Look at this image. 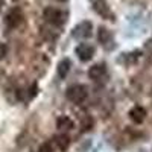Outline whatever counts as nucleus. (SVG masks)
<instances>
[{
  "label": "nucleus",
  "instance_id": "f257e3e1",
  "mask_svg": "<svg viewBox=\"0 0 152 152\" xmlns=\"http://www.w3.org/2000/svg\"><path fill=\"white\" fill-rule=\"evenodd\" d=\"M43 17L46 21H49L50 24H55V26H61L64 24L66 20H67V12L62 11L59 8H46L44 12H43Z\"/></svg>",
  "mask_w": 152,
  "mask_h": 152
},
{
  "label": "nucleus",
  "instance_id": "f03ea898",
  "mask_svg": "<svg viewBox=\"0 0 152 152\" xmlns=\"http://www.w3.org/2000/svg\"><path fill=\"white\" fill-rule=\"evenodd\" d=\"M67 99L73 104H82L84 100L88 97V90L85 85H81V84H76V85H72L70 88H67V93H66Z\"/></svg>",
  "mask_w": 152,
  "mask_h": 152
},
{
  "label": "nucleus",
  "instance_id": "7ed1b4c3",
  "mask_svg": "<svg viewBox=\"0 0 152 152\" xmlns=\"http://www.w3.org/2000/svg\"><path fill=\"white\" fill-rule=\"evenodd\" d=\"M91 2V8L97 12L102 18H108V20H114V14L110 9L107 0H90Z\"/></svg>",
  "mask_w": 152,
  "mask_h": 152
},
{
  "label": "nucleus",
  "instance_id": "20e7f679",
  "mask_svg": "<svg viewBox=\"0 0 152 152\" xmlns=\"http://www.w3.org/2000/svg\"><path fill=\"white\" fill-rule=\"evenodd\" d=\"M93 31V24L90 21H81L79 24H76L73 29V37L78 38V40H84V38H88L91 35Z\"/></svg>",
  "mask_w": 152,
  "mask_h": 152
},
{
  "label": "nucleus",
  "instance_id": "39448f33",
  "mask_svg": "<svg viewBox=\"0 0 152 152\" xmlns=\"http://www.w3.org/2000/svg\"><path fill=\"white\" fill-rule=\"evenodd\" d=\"M76 55H78V58L82 61V62H87V61H90L94 55V49L93 46L90 44H87V43H81L78 47H76Z\"/></svg>",
  "mask_w": 152,
  "mask_h": 152
},
{
  "label": "nucleus",
  "instance_id": "423d86ee",
  "mask_svg": "<svg viewBox=\"0 0 152 152\" xmlns=\"http://www.w3.org/2000/svg\"><path fill=\"white\" fill-rule=\"evenodd\" d=\"M21 20H23L21 11L15 8V9H11V11L8 12V15H6V18H5V23H6V26H8L9 29H15L18 24L21 23Z\"/></svg>",
  "mask_w": 152,
  "mask_h": 152
},
{
  "label": "nucleus",
  "instance_id": "0eeeda50",
  "mask_svg": "<svg viewBox=\"0 0 152 152\" xmlns=\"http://www.w3.org/2000/svg\"><path fill=\"white\" fill-rule=\"evenodd\" d=\"M107 75V66L99 62V64H94L88 69V78L93 81H102Z\"/></svg>",
  "mask_w": 152,
  "mask_h": 152
},
{
  "label": "nucleus",
  "instance_id": "6e6552de",
  "mask_svg": "<svg viewBox=\"0 0 152 152\" xmlns=\"http://www.w3.org/2000/svg\"><path fill=\"white\" fill-rule=\"evenodd\" d=\"M129 119H131L134 123H137V125L143 123L145 119H146V110H145L143 107H140V105L132 107V108L129 110Z\"/></svg>",
  "mask_w": 152,
  "mask_h": 152
},
{
  "label": "nucleus",
  "instance_id": "1a4fd4ad",
  "mask_svg": "<svg viewBox=\"0 0 152 152\" xmlns=\"http://www.w3.org/2000/svg\"><path fill=\"white\" fill-rule=\"evenodd\" d=\"M97 40H99V43L102 44L104 47H108V49L113 47V35H111V32L107 28H99Z\"/></svg>",
  "mask_w": 152,
  "mask_h": 152
},
{
  "label": "nucleus",
  "instance_id": "9d476101",
  "mask_svg": "<svg viewBox=\"0 0 152 152\" xmlns=\"http://www.w3.org/2000/svg\"><path fill=\"white\" fill-rule=\"evenodd\" d=\"M56 126H58L61 131H70V129L75 128V122L69 116H61L56 120Z\"/></svg>",
  "mask_w": 152,
  "mask_h": 152
},
{
  "label": "nucleus",
  "instance_id": "9b49d317",
  "mask_svg": "<svg viewBox=\"0 0 152 152\" xmlns=\"http://www.w3.org/2000/svg\"><path fill=\"white\" fill-rule=\"evenodd\" d=\"M53 143L56 145V148L59 151H66L70 146V138H69L67 134H59V135H56L53 138Z\"/></svg>",
  "mask_w": 152,
  "mask_h": 152
},
{
  "label": "nucleus",
  "instance_id": "f8f14e48",
  "mask_svg": "<svg viewBox=\"0 0 152 152\" xmlns=\"http://www.w3.org/2000/svg\"><path fill=\"white\" fill-rule=\"evenodd\" d=\"M70 61L69 59H61L59 61V64H58V67H56V72H58V76L61 79H64L66 76L69 75V72H70Z\"/></svg>",
  "mask_w": 152,
  "mask_h": 152
},
{
  "label": "nucleus",
  "instance_id": "ddd939ff",
  "mask_svg": "<svg viewBox=\"0 0 152 152\" xmlns=\"http://www.w3.org/2000/svg\"><path fill=\"white\" fill-rule=\"evenodd\" d=\"M91 128H93V119L85 114V116L81 117V129L82 131H90Z\"/></svg>",
  "mask_w": 152,
  "mask_h": 152
},
{
  "label": "nucleus",
  "instance_id": "4468645a",
  "mask_svg": "<svg viewBox=\"0 0 152 152\" xmlns=\"http://www.w3.org/2000/svg\"><path fill=\"white\" fill-rule=\"evenodd\" d=\"M37 152H52V146H50V143H43Z\"/></svg>",
  "mask_w": 152,
  "mask_h": 152
},
{
  "label": "nucleus",
  "instance_id": "2eb2a0df",
  "mask_svg": "<svg viewBox=\"0 0 152 152\" xmlns=\"http://www.w3.org/2000/svg\"><path fill=\"white\" fill-rule=\"evenodd\" d=\"M6 52H8V49H6V46H5L3 43H0V59H3V58H5Z\"/></svg>",
  "mask_w": 152,
  "mask_h": 152
},
{
  "label": "nucleus",
  "instance_id": "dca6fc26",
  "mask_svg": "<svg viewBox=\"0 0 152 152\" xmlns=\"http://www.w3.org/2000/svg\"><path fill=\"white\" fill-rule=\"evenodd\" d=\"M0 5H2V0H0Z\"/></svg>",
  "mask_w": 152,
  "mask_h": 152
},
{
  "label": "nucleus",
  "instance_id": "f3484780",
  "mask_svg": "<svg viewBox=\"0 0 152 152\" xmlns=\"http://www.w3.org/2000/svg\"><path fill=\"white\" fill-rule=\"evenodd\" d=\"M61 2H66V0H61Z\"/></svg>",
  "mask_w": 152,
  "mask_h": 152
}]
</instances>
